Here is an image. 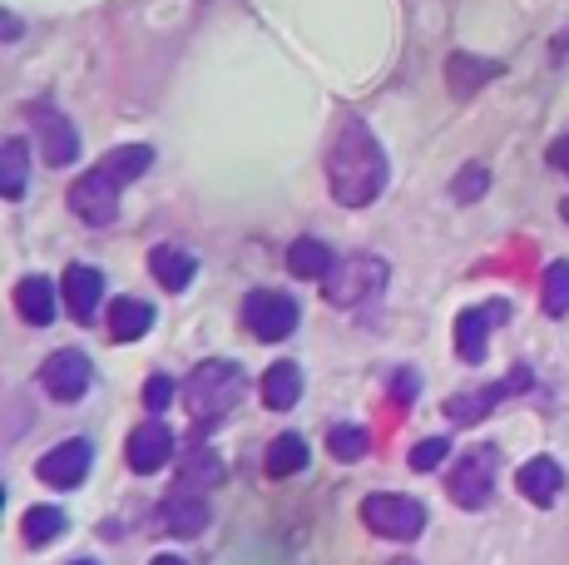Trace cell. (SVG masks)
Here are the masks:
<instances>
[{
    "label": "cell",
    "instance_id": "cell-3",
    "mask_svg": "<svg viewBox=\"0 0 569 565\" xmlns=\"http://www.w3.org/2000/svg\"><path fill=\"white\" fill-rule=\"evenodd\" d=\"M387 278H391L387 258L352 254V258H342V264H332V274L322 278V293H327V303H332V308H357V303L377 298V293L387 288Z\"/></svg>",
    "mask_w": 569,
    "mask_h": 565
},
{
    "label": "cell",
    "instance_id": "cell-8",
    "mask_svg": "<svg viewBox=\"0 0 569 565\" xmlns=\"http://www.w3.org/2000/svg\"><path fill=\"white\" fill-rule=\"evenodd\" d=\"M530 383H535L530 367H516L510 377H500V383H490V387H476V393H456L451 402H446V417H451L456 427H470V422L490 417V412H496L506 397L530 393Z\"/></svg>",
    "mask_w": 569,
    "mask_h": 565
},
{
    "label": "cell",
    "instance_id": "cell-6",
    "mask_svg": "<svg viewBox=\"0 0 569 565\" xmlns=\"http://www.w3.org/2000/svg\"><path fill=\"white\" fill-rule=\"evenodd\" d=\"M451 502L461 511H486L490 496H496V447H476L456 462L451 482H446Z\"/></svg>",
    "mask_w": 569,
    "mask_h": 565
},
{
    "label": "cell",
    "instance_id": "cell-14",
    "mask_svg": "<svg viewBox=\"0 0 569 565\" xmlns=\"http://www.w3.org/2000/svg\"><path fill=\"white\" fill-rule=\"evenodd\" d=\"M516 492L525 496L530 506H555L565 492V472L555 456H530V462L516 472Z\"/></svg>",
    "mask_w": 569,
    "mask_h": 565
},
{
    "label": "cell",
    "instance_id": "cell-22",
    "mask_svg": "<svg viewBox=\"0 0 569 565\" xmlns=\"http://www.w3.org/2000/svg\"><path fill=\"white\" fill-rule=\"evenodd\" d=\"M332 248L322 244V238H298V244L288 248V274L292 278H308V282H317V278H327L332 274Z\"/></svg>",
    "mask_w": 569,
    "mask_h": 565
},
{
    "label": "cell",
    "instance_id": "cell-35",
    "mask_svg": "<svg viewBox=\"0 0 569 565\" xmlns=\"http://www.w3.org/2000/svg\"><path fill=\"white\" fill-rule=\"evenodd\" d=\"M0 26H6V40H20V20L10 16V10H6V20H0Z\"/></svg>",
    "mask_w": 569,
    "mask_h": 565
},
{
    "label": "cell",
    "instance_id": "cell-39",
    "mask_svg": "<svg viewBox=\"0 0 569 565\" xmlns=\"http://www.w3.org/2000/svg\"><path fill=\"white\" fill-rule=\"evenodd\" d=\"M401 565H411V561H401Z\"/></svg>",
    "mask_w": 569,
    "mask_h": 565
},
{
    "label": "cell",
    "instance_id": "cell-9",
    "mask_svg": "<svg viewBox=\"0 0 569 565\" xmlns=\"http://www.w3.org/2000/svg\"><path fill=\"white\" fill-rule=\"evenodd\" d=\"M30 125H36L40 135V155H46V165L64 169L80 159V129L70 125V115H60L54 105H30Z\"/></svg>",
    "mask_w": 569,
    "mask_h": 565
},
{
    "label": "cell",
    "instance_id": "cell-4",
    "mask_svg": "<svg viewBox=\"0 0 569 565\" xmlns=\"http://www.w3.org/2000/svg\"><path fill=\"white\" fill-rule=\"evenodd\" d=\"M362 521L371 536H381V541H416L426 531V506L397 492H377L362 502Z\"/></svg>",
    "mask_w": 569,
    "mask_h": 565
},
{
    "label": "cell",
    "instance_id": "cell-1",
    "mask_svg": "<svg viewBox=\"0 0 569 565\" xmlns=\"http://www.w3.org/2000/svg\"><path fill=\"white\" fill-rule=\"evenodd\" d=\"M387 155H381L377 135L362 119H347L332 139V155H327V184H332V199L342 209H367L381 199L387 189Z\"/></svg>",
    "mask_w": 569,
    "mask_h": 565
},
{
    "label": "cell",
    "instance_id": "cell-29",
    "mask_svg": "<svg viewBox=\"0 0 569 565\" xmlns=\"http://www.w3.org/2000/svg\"><path fill=\"white\" fill-rule=\"evenodd\" d=\"M367 447H371V437L362 427H332L327 432V452H332L337 462H362Z\"/></svg>",
    "mask_w": 569,
    "mask_h": 565
},
{
    "label": "cell",
    "instance_id": "cell-38",
    "mask_svg": "<svg viewBox=\"0 0 569 565\" xmlns=\"http://www.w3.org/2000/svg\"><path fill=\"white\" fill-rule=\"evenodd\" d=\"M565 214H569V204H565Z\"/></svg>",
    "mask_w": 569,
    "mask_h": 565
},
{
    "label": "cell",
    "instance_id": "cell-18",
    "mask_svg": "<svg viewBox=\"0 0 569 565\" xmlns=\"http://www.w3.org/2000/svg\"><path fill=\"white\" fill-rule=\"evenodd\" d=\"M496 75H500L496 60H476V56H466V50H456V56L446 60V80H451L456 100H470V95H476L480 85H490Z\"/></svg>",
    "mask_w": 569,
    "mask_h": 565
},
{
    "label": "cell",
    "instance_id": "cell-10",
    "mask_svg": "<svg viewBox=\"0 0 569 565\" xmlns=\"http://www.w3.org/2000/svg\"><path fill=\"white\" fill-rule=\"evenodd\" d=\"M94 373H90V357L74 353V347H60V353L46 357V367H40V387L54 397V402H80L90 393Z\"/></svg>",
    "mask_w": 569,
    "mask_h": 565
},
{
    "label": "cell",
    "instance_id": "cell-2",
    "mask_svg": "<svg viewBox=\"0 0 569 565\" xmlns=\"http://www.w3.org/2000/svg\"><path fill=\"white\" fill-rule=\"evenodd\" d=\"M183 397H189L193 427L213 432L218 422H223L228 412H238V402L248 397V373L238 363H228V357H208V363H199L189 373V387H183Z\"/></svg>",
    "mask_w": 569,
    "mask_h": 565
},
{
    "label": "cell",
    "instance_id": "cell-16",
    "mask_svg": "<svg viewBox=\"0 0 569 565\" xmlns=\"http://www.w3.org/2000/svg\"><path fill=\"white\" fill-rule=\"evenodd\" d=\"M159 521L169 536H199L208 526V502L193 492V486H173V496L159 506Z\"/></svg>",
    "mask_w": 569,
    "mask_h": 565
},
{
    "label": "cell",
    "instance_id": "cell-21",
    "mask_svg": "<svg viewBox=\"0 0 569 565\" xmlns=\"http://www.w3.org/2000/svg\"><path fill=\"white\" fill-rule=\"evenodd\" d=\"M302 397V367L298 363H272L268 373H262V402H268L272 412H292Z\"/></svg>",
    "mask_w": 569,
    "mask_h": 565
},
{
    "label": "cell",
    "instance_id": "cell-30",
    "mask_svg": "<svg viewBox=\"0 0 569 565\" xmlns=\"http://www.w3.org/2000/svg\"><path fill=\"white\" fill-rule=\"evenodd\" d=\"M490 189V169L486 165H466L461 174L451 179V194H456V204H476L480 194Z\"/></svg>",
    "mask_w": 569,
    "mask_h": 565
},
{
    "label": "cell",
    "instance_id": "cell-25",
    "mask_svg": "<svg viewBox=\"0 0 569 565\" xmlns=\"http://www.w3.org/2000/svg\"><path fill=\"white\" fill-rule=\"evenodd\" d=\"M308 466V442L298 437V432H288V437H278L268 447V456H262V472L278 482V476H292V472H302Z\"/></svg>",
    "mask_w": 569,
    "mask_h": 565
},
{
    "label": "cell",
    "instance_id": "cell-34",
    "mask_svg": "<svg viewBox=\"0 0 569 565\" xmlns=\"http://www.w3.org/2000/svg\"><path fill=\"white\" fill-rule=\"evenodd\" d=\"M397 397H401V402L416 397V373H401V377H397Z\"/></svg>",
    "mask_w": 569,
    "mask_h": 565
},
{
    "label": "cell",
    "instance_id": "cell-31",
    "mask_svg": "<svg viewBox=\"0 0 569 565\" xmlns=\"http://www.w3.org/2000/svg\"><path fill=\"white\" fill-rule=\"evenodd\" d=\"M446 452H451V442H446V437H426V442H416V452H411V472H436V466L446 462Z\"/></svg>",
    "mask_w": 569,
    "mask_h": 565
},
{
    "label": "cell",
    "instance_id": "cell-26",
    "mask_svg": "<svg viewBox=\"0 0 569 565\" xmlns=\"http://www.w3.org/2000/svg\"><path fill=\"white\" fill-rule=\"evenodd\" d=\"M26 174H30L26 139H6V149H0V194L20 199V194H26Z\"/></svg>",
    "mask_w": 569,
    "mask_h": 565
},
{
    "label": "cell",
    "instance_id": "cell-17",
    "mask_svg": "<svg viewBox=\"0 0 569 565\" xmlns=\"http://www.w3.org/2000/svg\"><path fill=\"white\" fill-rule=\"evenodd\" d=\"M54 288H50V278H40V274H30V278H20L16 282V313L30 323V328H50L54 323Z\"/></svg>",
    "mask_w": 569,
    "mask_h": 565
},
{
    "label": "cell",
    "instance_id": "cell-36",
    "mask_svg": "<svg viewBox=\"0 0 569 565\" xmlns=\"http://www.w3.org/2000/svg\"><path fill=\"white\" fill-rule=\"evenodd\" d=\"M154 565H183V561H179V556H159Z\"/></svg>",
    "mask_w": 569,
    "mask_h": 565
},
{
    "label": "cell",
    "instance_id": "cell-37",
    "mask_svg": "<svg viewBox=\"0 0 569 565\" xmlns=\"http://www.w3.org/2000/svg\"><path fill=\"white\" fill-rule=\"evenodd\" d=\"M74 565H94V561H74Z\"/></svg>",
    "mask_w": 569,
    "mask_h": 565
},
{
    "label": "cell",
    "instance_id": "cell-20",
    "mask_svg": "<svg viewBox=\"0 0 569 565\" xmlns=\"http://www.w3.org/2000/svg\"><path fill=\"white\" fill-rule=\"evenodd\" d=\"M149 328H154V308L144 298H119L109 308V338L114 343H139Z\"/></svg>",
    "mask_w": 569,
    "mask_h": 565
},
{
    "label": "cell",
    "instance_id": "cell-12",
    "mask_svg": "<svg viewBox=\"0 0 569 565\" xmlns=\"http://www.w3.org/2000/svg\"><path fill=\"white\" fill-rule=\"evenodd\" d=\"M124 462H129V472L154 476L159 466L173 462V432L163 427L159 417L144 422V427H134V432H129V442H124Z\"/></svg>",
    "mask_w": 569,
    "mask_h": 565
},
{
    "label": "cell",
    "instance_id": "cell-28",
    "mask_svg": "<svg viewBox=\"0 0 569 565\" xmlns=\"http://www.w3.org/2000/svg\"><path fill=\"white\" fill-rule=\"evenodd\" d=\"M545 313H550V318H565L569 313V264L560 258V264H550L545 268Z\"/></svg>",
    "mask_w": 569,
    "mask_h": 565
},
{
    "label": "cell",
    "instance_id": "cell-19",
    "mask_svg": "<svg viewBox=\"0 0 569 565\" xmlns=\"http://www.w3.org/2000/svg\"><path fill=\"white\" fill-rule=\"evenodd\" d=\"M149 274L159 278V288L183 293V288H189V282H193V274H199V264H193V254H183V248L159 244L154 254H149Z\"/></svg>",
    "mask_w": 569,
    "mask_h": 565
},
{
    "label": "cell",
    "instance_id": "cell-15",
    "mask_svg": "<svg viewBox=\"0 0 569 565\" xmlns=\"http://www.w3.org/2000/svg\"><path fill=\"white\" fill-rule=\"evenodd\" d=\"M60 293H64V308H70V318H74V323H90L94 313H100V293H104L100 268H90V264H70V268H64Z\"/></svg>",
    "mask_w": 569,
    "mask_h": 565
},
{
    "label": "cell",
    "instance_id": "cell-13",
    "mask_svg": "<svg viewBox=\"0 0 569 565\" xmlns=\"http://www.w3.org/2000/svg\"><path fill=\"white\" fill-rule=\"evenodd\" d=\"M90 462H94V452H90V442L84 437H70V442H60L54 452H46L36 462V476L46 486H80L84 476H90Z\"/></svg>",
    "mask_w": 569,
    "mask_h": 565
},
{
    "label": "cell",
    "instance_id": "cell-5",
    "mask_svg": "<svg viewBox=\"0 0 569 565\" xmlns=\"http://www.w3.org/2000/svg\"><path fill=\"white\" fill-rule=\"evenodd\" d=\"M243 328L258 343H282L298 333V303L278 288H253L243 298Z\"/></svg>",
    "mask_w": 569,
    "mask_h": 565
},
{
    "label": "cell",
    "instance_id": "cell-23",
    "mask_svg": "<svg viewBox=\"0 0 569 565\" xmlns=\"http://www.w3.org/2000/svg\"><path fill=\"white\" fill-rule=\"evenodd\" d=\"M218 482H223V462H218L203 442H193L179 462V486H199V492H208V486H218Z\"/></svg>",
    "mask_w": 569,
    "mask_h": 565
},
{
    "label": "cell",
    "instance_id": "cell-24",
    "mask_svg": "<svg viewBox=\"0 0 569 565\" xmlns=\"http://www.w3.org/2000/svg\"><path fill=\"white\" fill-rule=\"evenodd\" d=\"M64 511L60 506H30L26 511V521H20V531H26V546H36V551H46V546H54V541L64 536Z\"/></svg>",
    "mask_w": 569,
    "mask_h": 565
},
{
    "label": "cell",
    "instance_id": "cell-32",
    "mask_svg": "<svg viewBox=\"0 0 569 565\" xmlns=\"http://www.w3.org/2000/svg\"><path fill=\"white\" fill-rule=\"evenodd\" d=\"M173 393H179V387H173V377L154 373V377L144 383V407H149V412H163V407L173 402Z\"/></svg>",
    "mask_w": 569,
    "mask_h": 565
},
{
    "label": "cell",
    "instance_id": "cell-11",
    "mask_svg": "<svg viewBox=\"0 0 569 565\" xmlns=\"http://www.w3.org/2000/svg\"><path fill=\"white\" fill-rule=\"evenodd\" d=\"M510 308L506 303H486V308H466L456 318V357L470 367L486 363V347H490V323H506Z\"/></svg>",
    "mask_w": 569,
    "mask_h": 565
},
{
    "label": "cell",
    "instance_id": "cell-27",
    "mask_svg": "<svg viewBox=\"0 0 569 565\" xmlns=\"http://www.w3.org/2000/svg\"><path fill=\"white\" fill-rule=\"evenodd\" d=\"M100 165L129 189V184H134L139 174H149V165H154V149H149V145H124V149H109Z\"/></svg>",
    "mask_w": 569,
    "mask_h": 565
},
{
    "label": "cell",
    "instance_id": "cell-7",
    "mask_svg": "<svg viewBox=\"0 0 569 565\" xmlns=\"http://www.w3.org/2000/svg\"><path fill=\"white\" fill-rule=\"evenodd\" d=\"M119 189H124V184H119L104 165H94L90 174H80V184L70 189V209L90 228H109L119 219Z\"/></svg>",
    "mask_w": 569,
    "mask_h": 565
},
{
    "label": "cell",
    "instance_id": "cell-33",
    "mask_svg": "<svg viewBox=\"0 0 569 565\" xmlns=\"http://www.w3.org/2000/svg\"><path fill=\"white\" fill-rule=\"evenodd\" d=\"M550 165L560 169V174H569V135H565V139H555V145H550Z\"/></svg>",
    "mask_w": 569,
    "mask_h": 565
}]
</instances>
